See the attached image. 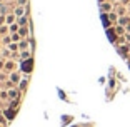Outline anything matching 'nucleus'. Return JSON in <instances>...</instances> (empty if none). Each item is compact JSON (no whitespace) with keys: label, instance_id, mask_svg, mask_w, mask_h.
I'll list each match as a JSON object with an SVG mask.
<instances>
[{"label":"nucleus","instance_id":"0eeeda50","mask_svg":"<svg viewBox=\"0 0 130 127\" xmlns=\"http://www.w3.org/2000/svg\"><path fill=\"white\" fill-rule=\"evenodd\" d=\"M12 40H20V35L19 34H13V35H12Z\"/></svg>","mask_w":130,"mask_h":127},{"label":"nucleus","instance_id":"f257e3e1","mask_svg":"<svg viewBox=\"0 0 130 127\" xmlns=\"http://www.w3.org/2000/svg\"><path fill=\"white\" fill-rule=\"evenodd\" d=\"M23 70H25V72H30L32 70V60H28V62L23 64Z\"/></svg>","mask_w":130,"mask_h":127},{"label":"nucleus","instance_id":"6e6552de","mask_svg":"<svg viewBox=\"0 0 130 127\" xmlns=\"http://www.w3.org/2000/svg\"><path fill=\"white\" fill-rule=\"evenodd\" d=\"M13 19H15V17H13V15H10V17H7V22H8V23H12V22H13Z\"/></svg>","mask_w":130,"mask_h":127},{"label":"nucleus","instance_id":"7ed1b4c3","mask_svg":"<svg viewBox=\"0 0 130 127\" xmlns=\"http://www.w3.org/2000/svg\"><path fill=\"white\" fill-rule=\"evenodd\" d=\"M25 87H27V79H23V80L20 82V89H22V90H25Z\"/></svg>","mask_w":130,"mask_h":127},{"label":"nucleus","instance_id":"423d86ee","mask_svg":"<svg viewBox=\"0 0 130 127\" xmlns=\"http://www.w3.org/2000/svg\"><path fill=\"white\" fill-rule=\"evenodd\" d=\"M17 29H19V25H17V23H13V25H10V30H12V32H15Z\"/></svg>","mask_w":130,"mask_h":127},{"label":"nucleus","instance_id":"39448f33","mask_svg":"<svg viewBox=\"0 0 130 127\" xmlns=\"http://www.w3.org/2000/svg\"><path fill=\"white\" fill-rule=\"evenodd\" d=\"M5 114H7V117H8V119H13V112L7 110V112H5Z\"/></svg>","mask_w":130,"mask_h":127},{"label":"nucleus","instance_id":"20e7f679","mask_svg":"<svg viewBox=\"0 0 130 127\" xmlns=\"http://www.w3.org/2000/svg\"><path fill=\"white\" fill-rule=\"evenodd\" d=\"M12 82H19V75H17V74H12Z\"/></svg>","mask_w":130,"mask_h":127},{"label":"nucleus","instance_id":"1a4fd4ad","mask_svg":"<svg viewBox=\"0 0 130 127\" xmlns=\"http://www.w3.org/2000/svg\"><path fill=\"white\" fill-rule=\"evenodd\" d=\"M10 50H17V44H12V45H10Z\"/></svg>","mask_w":130,"mask_h":127},{"label":"nucleus","instance_id":"f03ea898","mask_svg":"<svg viewBox=\"0 0 130 127\" xmlns=\"http://www.w3.org/2000/svg\"><path fill=\"white\" fill-rule=\"evenodd\" d=\"M8 95H10V97H12V99H15V97H17V95H19V92H17L15 89H12L10 92H8Z\"/></svg>","mask_w":130,"mask_h":127}]
</instances>
